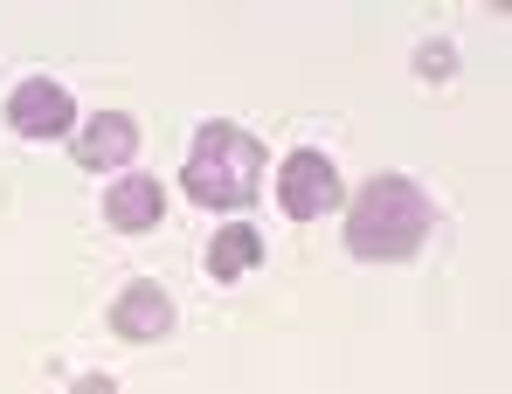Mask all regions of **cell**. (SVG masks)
Instances as JSON below:
<instances>
[{
  "label": "cell",
  "instance_id": "cell-4",
  "mask_svg": "<svg viewBox=\"0 0 512 394\" xmlns=\"http://www.w3.org/2000/svg\"><path fill=\"white\" fill-rule=\"evenodd\" d=\"M7 132L49 146V139L77 132V97H70L56 77H21L14 90H7Z\"/></svg>",
  "mask_w": 512,
  "mask_h": 394
},
{
  "label": "cell",
  "instance_id": "cell-2",
  "mask_svg": "<svg viewBox=\"0 0 512 394\" xmlns=\"http://www.w3.org/2000/svg\"><path fill=\"white\" fill-rule=\"evenodd\" d=\"M263 166H270L263 139H250V132L229 125V118H208V125L194 132V146H187L180 187H187L194 208H222V215H236V208H250V201H256Z\"/></svg>",
  "mask_w": 512,
  "mask_h": 394
},
{
  "label": "cell",
  "instance_id": "cell-7",
  "mask_svg": "<svg viewBox=\"0 0 512 394\" xmlns=\"http://www.w3.org/2000/svg\"><path fill=\"white\" fill-rule=\"evenodd\" d=\"M111 332L118 339H132V346H153V339H167L173 332V298L160 284H125L118 298H111Z\"/></svg>",
  "mask_w": 512,
  "mask_h": 394
},
{
  "label": "cell",
  "instance_id": "cell-6",
  "mask_svg": "<svg viewBox=\"0 0 512 394\" xmlns=\"http://www.w3.org/2000/svg\"><path fill=\"white\" fill-rule=\"evenodd\" d=\"M132 153H139V118L132 111H97L77 132V166L84 173H125Z\"/></svg>",
  "mask_w": 512,
  "mask_h": 394
},
{
  "label": "cell",
  "instance_id": "cell-3",
  "mask_svg": "<svg viewBox=\"0 0 512 394\" xmlns=\"http://www.w3.org/2000/svg\"><path fill=\"white\" fill-rule=\"evenodd\" d=\"M277 208H284L291 222H319L326 208H346L340 166L319 153V146H298V153H284V166H277Z\"/></svg>",
  "mask_w": 512,
  "mask_h": 394
},
{
  "label": "cell",
  "instance_id": "cell-9",
  "mask_svg": "<svg viewBox=\"0 0 512 394\" xmlns=\"http://www.w3.org/2000/svg\"><path fill=\"white\" fill-rule=\"evenodd\" d=\"M70 394H118V388H111L104 374H77V388H70Z\"/></svg>",
  "mask_w": 512,
  "mask_h": 394
},
{
  "label": "cell",
  "instance_id": "cell-1",
  "mask_svg": "<svg viewBox=\"0 0 512 394\" xmlns=\"http://www.w3.org/2000/svg\"><path fill=\"white\" fill-rule=\"evenodd\" d=\"M436 229V201L409 173H374L346 201V249L360 263H409Z\"/></svg>",
  "mask_w": 512,
  "mask_h": 394
},
{
  "label": "cell",
  "instance_id": "cell-8",
  "mask_svg": "<svg viewBox=\"0 0 512 394\" xmlns=\"http://www.w3.org/2000/svg\"><path fill=\"white\" fill-rule=\"evenodd\" d=\"M256 263H263V236H256L250 222H222V229L208 236V263H201V270H208L215 284H236V277H250Z\"/></svg>",
  "mask_w": 512,
  "mask_h": 394
},
{
  "label": "cell",
  "instance_id": "cell-5",
  "mask_svg": "<svg viewBox=\"0 0 512 394\" xmlns=\"http://www.w3.org/2000/svg\"><path fill=\"white\" fill-rule=\"evenodd\" d=\"M160 215H167V187L153 173H125L104 187V229H118V236H146V229H160Z\"/></svg>",
  "mask_w": 512,
  "mask_h": 394
}]
</instances>
